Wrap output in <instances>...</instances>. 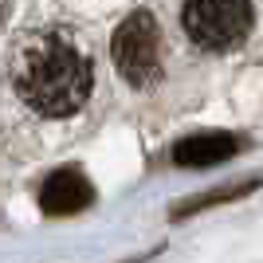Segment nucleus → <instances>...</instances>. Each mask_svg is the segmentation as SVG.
<instances>
[{
	"instance_id": "obj_1",
	"label": "nucleus",
	"mask_w": 263,
	"mask_h": 263,
	"mask_svg": "<svg viewBox=\"0 0 263 263\" xmlns=\"http://www.w3.org/2000/svg\"><path fill=\"white\" fill-rule=\"evenodd\" d=\"M12 90L44 118H67L87 106L95 90L90 47L71 28L47 24L20 35L12 47Z\"/></svg>"
},
{
	"instance_id": "obj_2",
	"label": "nucleus",
	"mask_w": 263,
	"mask_h": 263,
	"mask_svg": "<svg viewBox=\"0 0 263 263\" xmlns=\"http://www.w3.org/2000/svg\"><path fill=\"white\" fill-rule=\"evenodd\" d=\"M181 28L200 51H232L252 32L248 0H181Z\"/></svg>"
},
{
	"instance_id": "obj_3",
	"label": "nucleus",
	"mask_w": 263,
	"mask_h": 263,
	"mask_svg": "<svg viewBox=\"0 0 263 263\" xmlns=\"http://www.w3.org/2000/svg\"><path fill=\"white\" fill-rule=\"evenodd\" d=\"M110 51H114L118 75L130 87L149 90L161 79V32L149 12H130L110 40Z\"/></svg>"
},
{
	"instance_id": "obj_4",
	"label": "nucleus",
	"mask_w": 263,
	"mask_h": 263,
	"mask_svg": "<svg viewBox=\"0 0 263 263\" xmlns=\"http://www.w3.org/2000/svg\"><path fill=\"white\" fill-rule=\"evenodd\" d=\"M95 200V189L79 169H59L44 181L40 189V209L47 216H71V212H83Z\"/></svg>"
},
{
	"instance_id": "obj_5",
	"label": "nucleus",
	"mask_w": 263,
	"mask_h": 263,
	"mask_svg": "<svg viewBox=\"0 0 263 263\" xmlns=\"http://www.w3.org/2000/svg\"><path fill=\"white\" fill-rule=\"evenodd\" d=\"M236 149H240V142H236L232 134H193V138H185V142H177L173 161L185 165V169H200V165L228 161Z\"/></svg>"
},
{
	"instance_id": "obj_6",
	"label": "nucleus",
	"mask_w": 263,
	"mask_h": 263,
	"mask_svg": "<svg viewBox=\"0 0 263 263\" xmlns=\"http://www.w3.org/2000/svg\"><path fill=\"white\" fill-rule=\"evenodd\" d=\"M255 185H259V181H236V185L216 189V193H200V197H193V200H181V204L173 209V216L181 220V216H193L197 209H209V204H224V200H232V197H243V193H252Z\"/></svg>"
},
{
	"instance_id": "obj_7",
	"label": "nucleus",
	"mask_w": 263,
	"mask_h": 263,
	"mask_svg": "<svg viewBox=\"0 0 263 263\" xmlns=\"http://www.w3.org/2000/svg\"><path fill=\"white\" fill-rule=\"evenodd\" d=\"M8 16H12V0H0V28L8 24Z\"/></svg>"
}]
</instances>
